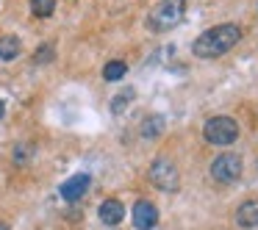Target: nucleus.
Returning <instances> with one entry per match:
<instances>
[{"label":"nucleus","instance_id":"f257e3e1","mask_svg":"<svg viewBox=\"0 0 258 230\" xmlns=\"http://www.w3.org/2000/svg\"><path fill=\"white\" fill-rule=\"evenodd\" d=\"M239 39H241V28H239V25H233V23L214 25V28L203 31V34L195 39L191 53H195L197 58H219V56H225V53L233 50Z\"/></svg>","mask_w":258,"mask_h":230},{"label":"nucleus","instance_id":"f03ea898","mask_svg":"<svg viewBox=\"0 0 258 230\" xmlns=\"http://www.w3.org/2000/svg\"><path fill=\"white\" fill-rule=\"evenodd\" d=\"M183 0H158L156 6L150 9V17H147V25H150L153 34H164V31H172L175 25L183 20Z\"/></svg>","mask_w":258,"mask_h":230},{"label":"nucleus","instance_id":"7ed1b4c3","mask_svg":"<svg viewBox=\"0 0 258 230\" xmlns=\"http://www.w3.org/2000/svg\"><path fill=\"white\" fill-rule=\"evenodd\" d=\"M203 136H206L208 144H217V147H228L239 139V125L236 119L230 117H211L206 119L203 125Z\"/></svg>","mask_w":258,"mask_h":230},{"label":"nucleus","instance_id":"20e7f679","mask_svg":"<svg viewBox=\"0 0 258 230\" xmlns=\"http://www.w3.org/2000/svg\"><path fill=\"white\" fill-rule=\"evenodd\" d=\"M147 178L161 191H178V186H180V172L169 158H156L150 164V169H147Z\"/></svg>","mask_w":258,"mask_h":230},{"label":"nucleus","instance_id":"39448f33","mask_svg":"<svg viewBox=\"0 0 258 230\" xmlns=\"http://www.w3.org/2000/svg\"><path fill=\"white\" fill-rule=\"evenodd\" d=\"M211 178L217 183H236L241 178V158L233 156V152H222L219 158H214Z\"/></svg>","mask_w":258,"mask_h":230},{"label":"nucleus","instance_id":"423d86ee","mask_svg":"<svg viewBox=\"0 0 258 230\" xmlns=\"http://www.w3.org/2000/svg\"><path fill=\"white\" fill-rule=\"evenodd\" d=\"M158 224V208L150 200H139L134 205V227L136 230H153Z\"/></svg>","mask_w":258,"mask_h":230},{"label":"nucleus","instance_id":"0eeeda50","mask_svg":"<svg viewBox=\"0 0 258 230\" xmlns=\"http://www.w3.org/2000/svg\"><path fill=\"white\" fill-rule=\"evenodd\" d=\"M89 183H92L89 175H73L70 180H64L58 191H61V197H64L67 202H75V200H81V197L89 191Z\"/></svg>","mask_w":258,"mask_h":230},{"label":"nucleus","instance_id":"6e6552de","mask_svg":"<svg viewBox=\"0 0 258 230\" xmlns=\"http://www.w3.org/2000/svg\"><path fill=\"white\" fill-rule=\"evenodd\" d=\"M97 216H100L103 224H119L125 219V205L119 200H103L100 208H97Z\"/></svg>","mask_w":258,"mask_h":230},{"label":"nucleus","instance_id":"1a4fd4ad","mask_svg":"<svg viewBox=\"0 0 258 230\" xmlns=\"http://www.w3.org/2000/svg\"><path fill=\"white\" fill-rule=\"evenodd\" d=\"M236 224L244 230H252L258 227V200H247L239 205V211H236Z\"/></svg>","mask_w":258,"mask_h":230},{"label":"nucleus","instance_id":"9d476101","mask_svg":"<svg viewBox=\"0 0 258 230\" xmlns=\"http://www.w3.org/2000/svg\"><path fill=\"white\" fill-rule=\"evenodd\" d=\"M20 53H23V45H20L17 36H3L0 39V61H14Z\"/></svg>","mask_w":258,"mask_h":230},{"label":"nucleus","instance_id":"9b49d317","mask_svg":"<svg viewBox=\"0 0 258 230\" xmlns=\"http://www.w3.org/2000/svg\"><path fill=\"white\" fill-rule=\"evenodd\" d=\"M125 72H128V64L125 61H108L103 67V78L106 81H119V78H125Z\"/></svg>","mask_w":258,"mask_h":230},{"label":"nucleus","instance_id":"f8f14e48","mask_svg":"<svg viewBox=\"0 0 258 230\" xmlns=\"http://www.w3.org/2000/svg\"><path fill=\"white\" fill-rule=\"evenodd\" d=\"M31 12L34 17H50L56 12V0H31Z\"/></svg>","mask_w":258,"mask_h":230},{"label":"nucleus","instance_id":"ddd939ff","mask_svg":"<svg viewBox=\"0 0 258 230\" xmlns=\"http://www.w3.org/2000/svg\"><path fill=\"white\" fill-rule=\"evenodd\" d=\"M164 130V119L161 117H150L142 122V136H147V139H153V136H158Z\"/></svg>","mask_w":258,"mask_h":230},{"label":"nucleus","instance_id":"4468645a","mask_svg":"<svg viewBox=\"0 0 258 230\" xmlns=\"http://www.w3.org/2000/svg\"><path fill=\"white\" fill-rule=\"evenodd\" d=\"M131 100H134V89H128V92H122V95H117V97H114V103H111V111L119 114L122 108L131 106Z\"/></svg>","mask_w":258,"mask_h":230},{"label":"nucleus","instance_id":"2eb2a0df","mask_svg":"<svg viewBox=\"0 0 258 230\" xmlns=\"http://www.w3.org/2000/svg\"><path fill=\"white\" fill-rule=\"evenodd\" d=\"M50 58H53V47H50V45H42L39 53H36V61L45 64V61H50Z\"/></svg>","mask_w":258,"mask_h":230},{"label":"nucleus","instance_id":"dca6fc26","mask_svg":"<svg viewBox=\"0 0 258 230\" xmlns=\"http://www.w3.org/2000/svg\"><path fill=\"white\" fill-rule=\"evenodd\" d=\"M3 114H6V103L0 100V119H3Z\"/></svg>","mask_w":258,"mask_h":230},{"label":"nucleus","instance_id":"f3484780","mask_svg":"<svg viewBox=\"0 0 258 230\" xmlns=\"http://www.w3.org/2000/svg\"><path fill=\"white\" fill-rule=\"evenodd\" d=\"M0 230H6V227H3V224H0Z\"/></svg>","mask_w":258,"mask_h":230}]
</instances>
